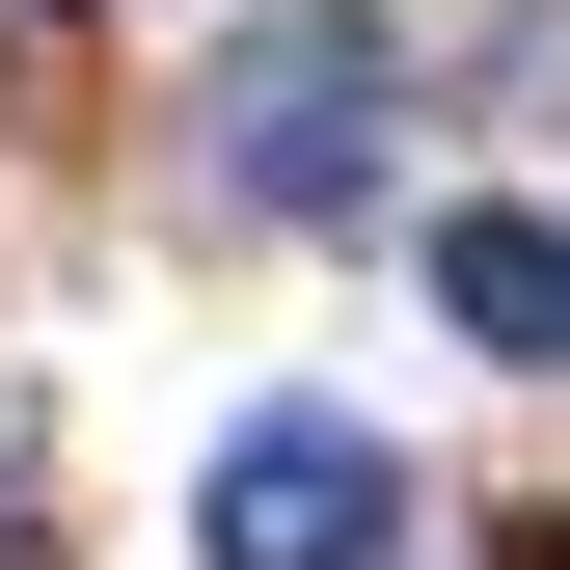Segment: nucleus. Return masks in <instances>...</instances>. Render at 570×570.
<instances>
[{"label":"nucleus","mask_w":570,"mask_h":570,"mask_svg":"<svg viewBox=\"0 0 570 570\" xmlns=\"http://www.w3.org/2000/svg\"><path fill=\"white\" fill-rule=\"evenodd\" d=\"M381 109H407V28H381V0H245L190 164H218L245 218H381Z\"/></svg>","instance_id":"f257e3e1"},{"label":"nucleus","mask_w":570,"mask_h":570,"mask_svg":"<svg viewBox=\"0 0 570 570\" xmlns=\"http://www.w3.org/2000/svg\"><path fill=\"white\" fill-rule=\"evenodd\" d=\"M190 570H407V462L353 407H245L218 489H190Z\"/></svg>","instance_id":"f03ea898"},{"label":"nucleus","mask_w":570,"mask_h":570,"mask_svg":"<svg viewBox=\"0 0 570 570\" xmlns=\"http://www.w3.org/2000/svg\"><path fill=\"white\" fill-rule=\"evenodd\" d=\"M435 326L543 381V353H570V218H517V190H462V218H435Z\"/></svg>","instance_id":"7ed1b4c3"}]
</instances>
